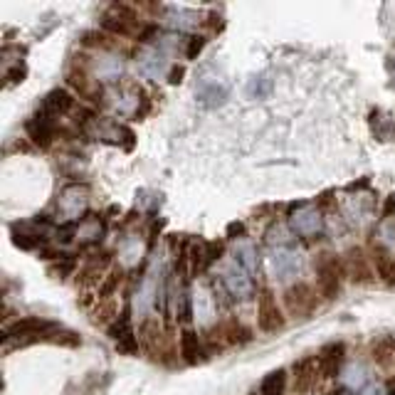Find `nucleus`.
<instances>
[{
    "instance_id": "1",
    "label": "nucleus",
    "mask_w": 395,
    "mask_h": 395,
    "mask_svg": "<svg viewBox=\"0 0 395 395\" xmlns=\"http://www.w3.org/2000/svg\"><path fill=\"white\" fill-rule=\"evenodd\" d=\"M316 267V292L321 299H336L341 294V282L346 277V267L339 259V254L321 252L314 262Z\"/></svg>"
},
{
    "instance_id": "2",
    "label": "nucleus",
    "mask_w": 395,
    "mask_h": 395,
    "mask_svg": "<svg viewBox=\"0 0 395 395\" xmlns=\"http://www.w3.org/2000/svg\"><path fill=\"white\" fill-rule=\"evenodd\" d=\"M52 334H57L55 321L40 319V316H22L15 324H8L6 329H3V341H6V346L11 344V341H15L18 346H27V344H32V341H42Z\"/></svg>"
},
{
    "instance_id": "3",
    "label": "nucleus",
    "mask_w": 395,
    "mask_h": 395,
    "mask_svg": "<svg viewBox=\"0 0 395 395\" xmlns=\"http://www.w3.org/2000/svg\"><path fill=\"white\" fill-rule=\"evenodd\" d=\"M319 304V292L311 284L297 282L284 292V306H287L289 316L294 319H306Z\"/></svg>"
},
{
    "instance_id": "4",
    "label": "nucleus",
    "mask_w": 395,
    "mask_h": 395,
    "mask_svg": "<svg viewBox=\"0 0 395 395\" xmlns=\"http://www.w3.org/2000/svg\"><path fill=\"white\" fill-rule=\"evenodd\" d=\"M287 319H284L282 309L277 304V297H274L272 289L264 287L257 297V326L264 334H277V331L284 329Z\"/></svg>"
},
{
    "instance_id": "5",
    "label": "nucleus",
    "mask_w": 395,
    "mask_h": 395,
    "mask_svg": "<svg viewBox=\"0 0 395 395\" xmlns=\"http://www.w3.org/2000/svg\"><path fill=\"white\" fill-rule=\"evenodd\" d=\"M346 277L358 287H368L375 282V269L370 264V257H365V252L361 247H351L344 257Z\"/></svg>"
},
{
    "instance_id": "6",
    "label": "nucleus",
    "mask_w": 395,
    "mask_h": 395,
    "mask_svg": "<svg viewBox=\"0 0 395 395\" xmlns=\"http://www.w3.org/2000/svg\"><path fill=\"white\" fill-rule=\"evenodd\" d=\"M138 334H141L143 349H146L156 361H166V356H173L171 341H168V336L161 331V326H158L156 319L143 321L141 329H138Z\"/></svg>"
},
{
    "instance_id": "7",
    "label": "nucleus",
    "mask_w": 395,
    "mask_h": 395,
    "mask_svg": "<svg viewBox=\"0 0 395 395\" xmlns=\"http://www.w3.org/2000/svg\"><path fill=\"white\" fill-rule=\"evenodd\" d=\"M220 282H223V289L233 297V299L245 302L247 297H252V279H250V274L245 272L238 262L223 267V272H220Z\"/></svg>"
},
{
    "instance_id": "8",
    "label": "nucleus",
    "mask_w": 395,
    "mask_h": 395,
    "mask_svg": "<svg viewBox=\"0 0 395 395\" xmlns=\"http://www.w3.org/2000/svg\"><path fill=\"white\" fill-rule=\"evenodd\" d=\"M136 13L127 6H112V11L102 18V27L112 35H122V37H131L138 35L136 30Z\"/></svg>"
},
{
    "instance_id": "9",
    "label": "nucleus",
    "mask_w": 395,
    "mask_h": 395,
    "mask_svg": "<svg viewBox=\"0 0 395 395\" xmlns=\"http://www.w3.org/2000/svg\"><path fill=\"white\" fill-rule=\"evenodd\" d=\"M109 336L117 341V349L122 351V354L134 356L138 351L136 331H134V326H131V316H129V309H124L122 316H119V319L114 321L112 326H109Z\"/></svg>"
},
{
    "instance_id": "10",
    "label": "nucleus",
    "mask_w": 395,
    "mask_h": 395,
    "mask_svg": "<svg viewBox=\"0 0 395 395\" xmlns=\"http://www.w3.org/2000/svg\"><path fill=\"white\" fill-rule=\"evenodd\" d=\"M316 378H319V361L316 356L309 358H302L294 363V393L297 395H306L314 388Z\"/></svg>"
},
{
    "instance_id": "11",
    "label": "nucleus",
    "mask_w": 395,
    "mask_h": 395,
    "mask_svg": "<svg viewBox=\"0 0 395 395\" xmlns=\"http://www.w3.org/2000/svg\"><path fill=\"white\" fill-rule=\"evenodd\" d=\"M289 225L297 235L302 238H311L321 230V215L316 208H309V205H299L297 213L289 218Z\"/></svg>"
},
{
    "instance_id": "12",
    "label": "nucleus",
    "mask_w": 395,
    "mask_h": 395,
    "mask_svg": "<svg viewBox=\"0 0 395 395\" xmlns=\"http://www.w3.org/2000/svg\"><path fill=\"white\" fill-rule=\"evenodd\" d=\"M25 131L27 136L32 138V143H37L40 148H47L55 138V122H52L50 114L45 112H37L30 122L25 124Z\"/></svg>"
},
{
    "instance_id": "13",
    "label": "nucleus",
    "mask_w": 395,
    "mask_h": 395,
    "mask_svg": "<svg viewBox=\"0 0 395 395\" xmlns=\"http://www.w3.org/2000/svg\"><path fill=\"white\" fill-rule=\"evenodd\" d=\"M272 267H274V274H277L279 279L297 277L299 269H302L299 252H294V250H289V247H277L274 250V257H272Z\"/></svg>"
},
{
    "instance_id": "14",
    "label": "nucleus",
    "mask_w": 395,
    "mask_h": 395,
    "mask_svg": "<svg viewBox=\"0 0 395 395\" xmlns=\"http://www.w3.org/2000/svg\"><path fill=\"white\" fill-rule=\"evenodd\" d=\"M210 336H213V339L225 341V344H230V346H240V344H245V341L252 339V336H250V329H247V326L240 324L238 319L220 321V324L215 326L213 331H210Z\"/></svg>"
},
{
    "instance_id": "15",
    "label": "nucleus",
    "mask_w": 395,
    "mask_h": 395,
    "mask_svg": "<svg viewBox=\"0 0 395 395\" xmlns=\"http://www.w3.org/2000/svg\"><path fill=\"white\" fill-rule=\"evenodd\" d=\"M344 344H329L319 351L316 361H319V375L321 378H336L341 368V361H344Z\"/></svg>"
},
{
    "instance_id": "16",
    "label": "nucleus",
    "mask_w": 395,
    "mask_h": 395,
    "mask_svg": "<svg viewBox=\"0 0 395 395\" xmlns=\"http://www.w3.org/2000/svg\"><path fill=\"white\" fill-rule=\"evenodd\" d=\"M228 94H230L228 84L220 79H203L200 82V89H198V99L205 107H223Z\"/></svg>"
},
{
    "instance_id": "17",
    "label": "nucleus",
    "mask_w": 395,
    "mask_h": 395,
    "mask_svg": "<svg viewBox=\"0 0 395 395\" xmlns=\"http://www.w3.org/2000/svg\"><path fill=\"white\" fill-rule=\"evenodd\" d=\"M86 208V190L79 186H70L60 195V210L67 218H77Z\"/></svg>"
},
{
    "instance_id": "18",
    "label": "nucleus",
    "mask_w": 395,
    "mask_h": 395,
    "mask_svg": "<svg viewBox=\"0 0 395 395\" xmlns=\"http://www.w3.org/2000/svg\"><path fill=\"white\" fill-rule=\"evenodd\" d=\"M370 358H373L375 365H383L388 368L395 361V336H375L370 341Z\"/></svg>"
},
{
    "instance_id": "19",
    "label": "nucleus",
    "mask_w": 395,
    "mask_h": 395,
    "mask_svg": "<svg viewBox=\"0 0 395 395\" xmlns=\"http://www.w3.org/2000/svg\"><path fill=\"white\" fill-rule=\"evenodd\" d=\"M72 104H75V96H72L70 91H67V89H52L50 94L42 99V109H40V112L50 114V117L55 119V117H60V114L70 112Z\"/></svg>"
},
{
    "instance_id": "20",
    "label": "nucleus",
    "mask_w": 395,
    "mask_h": 395,
    "mask_svg": "<svg viewBox=\"0 0 395 395\" xmlns=\"http://www.w3.org/2000/svg\"><path fill=\"white\" fill-rule=\"evenodd\" d=\"M235 262L245 269L247 274H259V257H257V247H254L250 240H240L233 250Z\"/></svg>"
},
{
    "instance_id": "21",
    "label": "nucleus",
    "mask_w": 395,
    "mask_h": 395,
    "mask_svg": "<svg viewBox=\"0 0 395 395\" xmlns=\"http://www.w3.org/2000/svg\"><path fill=\"white\" fill-rule=\"evenodd\" d=\"M193 306H195V319L200 324H210L215 316V309H218V302L210 297V292L205 287H198L195 297H193Z\"/></svg>"
},
{
    "instance_id": "22",
    "label": "nucleus",
    "mask_w": 395,
    "mask_h": 395,
    "mask_svg": "<svg viewBox=\"0 0 395 395\" xmlns=\"http://www.w3.org/2000/svg\"><path fill=\"white\" fill-rule=\"evenodd\" d=\"M181 356L186 363H198V361H203V344H200V339H198L195 331L186 329L181 334Z\"/></svg>"
},
{
    "instance_id": "23",
    "label": "nucleus",
    "mask_w": 395,
    "mask_h": 395,
    "mask_svg": "<svg viewBox=\"0 0 395 395\" xmlns=\"http://www.w3.org/2000/svg\"><path fill=\"white\" fill-rule=\"evenodd\" d=\"M107 264H109V257L107 254H96V257H89L84 262V267L79 269V274H77V279H79L82 284H94V282H99V279H104L102 274H104V269H107Z\"/></svg>"
},
{
    "instance_id": "24",
    "label": "nucleus",
    "mask_w": 395,
    "mask_h": 395,
    "mask_svg": "<svg viewBox=\"0 0 395 395\" xmlns=\"http://www.w3.org/2000/svg\"><path fill=\"white\" fill-rule=\"evenodd\" d=\"M67 84L75 86V89L79 91V96H84V99H91V96L99 91V86L91 84V79L86 77V72L77 70V67H72V70L67 72Z\"/></svg>"
},
{
    "instance_id": "25",
    "label": "nucleus",
    "mask_w": 395,
    "mask_h": 395,
    "mask_svg": "<svg viewBox=\"0 0 395 395\" xmlns=\"http://www.w3.org/2000/svg\"><path fill=\"white\" fill-rule=\"evenodd\" d=\"M287 388V373L284 370H272L264 375L262 385H259V395H284Z\"/></svg>"
},
{
    "instance_id": "26",
    "label": "nucleus",
    "mask_w": 395,
    "mask_h": 395,
    "mask_svg": "<svg viewBox=\"0 0 395 395\" xmlns=\"http://www.w3.org/2000/svg\"><path fill=\"white\" fill-rule=\"evenodd\" d=\"M365 380H368V373H365V368L361 363H351L349 368H346L344 385L349 390H361L365 385Z\"/></svg>"
},
{
    "instance_id": "27",
    "label": "nucleus",
    "mask_w": 395,
    "mask_h": 395,
    "mask_svg": "<svg viewBox=\"0 0 395 395\" xmlns=\"http://www.w3.org/2000/svg\"><path fill=\"white\" fill-rule=\"evenodd\" d=\"M163 57L153 55V52H148V55H143L141 60H138V70H141V75L151 77V79H158V75L163 72Z\"/></svg>"
},
{
    "instance_id": "28",
    "label": "nucleus",
    "mask_w": 395,
    "mask_h": 395,
    "mask_svg": "<svg viewBox=\"0 0 395 395\" xmlns=\"http://www.w3.org/2000/svg\"><path fill=\"white\" fill-rule=\"evenodd\" d=\"M168 22H171L173 27H181V30H186V27H193L198 22V15L190 11H183V8H173V11H168Z\"/></svg>"
},
{
    "instance_id": "29",
    "label": "nucleus",
    "mask_w": 395,
    "mask_h": 395,
    "mask_svg": "<svg viewBox=\"0 0 395 395\" xmlns=\"http://www.w3.org/2000/svg\"><path fill=\"white\" fill-rule=\"evenodd\" d=\"M122 279H124V269H114V272H109L107 277H104V284L99 287V299H109V297L119 289Z\"/></svg>"
},
{
    "instance_id": "30",
    "label": "nucleus",
    "mask_w": 395,
    "mask_h": 395,
    "mask_svg": "<svg viewBox=\"0 0 395 395\" xmlns=\"http://www.w3.org/2000/svg\"><path fill=\"white\" fill-rule=\"evenodd\" d=\"M96 75L102 77V79H117V77L122 75V62L109 57V60H104L102 65H96Z\"/></svg>"
},
{
    "instance_id": "31",
    "label": "nucleus",
    "mask_w": 395,
    "mask_h": 395,
    "mask_svg": "<svg viewBox=\"0 0 395 395\" xmlns=\"http://www.w3.org/2000/svg\"><path fill=\"white\" fill-rule=\"evenodd\" d=\"M269 89H272V79H267V77H254L247 86V94L257 96V99H264V96L269 94Z\"/></svg>"
},
{
    "instance_id": "32",
    "label": "nucleus",
    "mask_w": 395,
    "mask_h": 395,
    "mask_svg": "<svg viewBox=\"0 0 395 395\" xmlns=\"http://www.w3.org/2000/svg\"><path fill=\"white\" fill-rule=\"evenodd\" d=\"M378 238L375 242H380L385 247V245H390L395 240V218H383V223L378 225Z\"/></svg>"
},
{
    "instance_id": "33",
    "label": "nucleus",
    "mask_w": 395,
    "mask_h": 395,
    "mask_svg": "<svg viewBox=\"0 0 395 395\" xmlns=\"http://www.w3.org/2000/svg\"><path fill=\"white\" fill-rule=\"evenodd\" d=\"M267 242L269 245H279V247H287V242H289L287 228H282V225H274V228H269L267 230Z\"/></svg>"
},
{
    "instance_id": "34",
    "label": "nucleus",
    "mask_w": 395,
    "mask_h": 395,
    "mask_svg": "<svg viewBox=\"0 0 395 395\" xmlns=\"http://www.w3.org/2000/svg\"><path fill=\"white\" fill-rule=\"evenodd\" d=\"M82 42L89 47H109L107 35H99V32H84V35H82Z\"/></svg>"
},
{
    "instance_id": "35",
    "label": "nucleus",
    "mask_w": 395,
    "mask_h": 395,
    "mask_svg": "<svg viewBox=\"0 0 395 395\" xmlns=\"http://www.w3.org/2000/svg\"><path fill=\"white\" fill-rule=\"evenodd\" d=\"M156 37H158V25H141L138 27V35H136L138 42H153Z\"/></svg>"
},
{
    "instance_id": "36",
    "label": "nucleus",
    "mask_w": 395,
    "mask_h": 395,
    "mask_svg": "<svg viewBox=\"0 0 395 395\" xmlns=\"http://www.w3.org/2000/svg\"><path fill=\"white\" fill-rule=\"evenodd\" d=\"M203 47H205V37H193L190 40V45H188V60H195L200 52H203Z\"/></svg>"
},
{
    "instance_id": "37",
    "label": "nucleus",
    "mask_w": 395,
    "mask_h": 395,
    "mask_svg": "<svg viewBox=\"0 0 395 395\" xmlns=\"http://www.w3.org/2000/svg\"><path fill=\"white\" fill-rule=\"evenodd\" d=\"M75 230H77V225L70 220V223H65L62 228H57V238H60L62 242H70V240L75 238Z\"/></svg>"
},
{
    "instance_id": "38",
    "label": "nucleus",
    "mask_w": 395,
    "mask_h": 395,
    "mask_svg": "<svg viewBox=\"0 0 395 395\" xmlns=\"http://www.w3.org/2000/svg\"><path fill=\"white\" fill-rule=\"evenodd\" d=\"M183 75H186V72H183V67H173V70H171V79H168V82H171V84H181Z\"/></svg>"
},
{
    "instance_id": "39",
    "label": "nucleus",
    "mask_w": 395,
    "mask_h": 395,
    "mask_svg": "<svg viewBox=\"0 0 395 395\" xmlns=\"http://www.w3.org/2000/svg\"><path fill=\"white\" fill-rule=\"evenodd\" d=\"M238 233V235H245V225L242 223H233L228 228V238H233V235Z\"/></svg>"
},
{
    "instance_id": "40",
    "label": "nucleus",
    "mask_w": 395,
    "mask_h": 395,
    "mask_svg": "<svg viewBox=\"0 0 395 395\" xmlns=\"http://www.w3.org/2000/svg\"><path fill=\"white\" fill-rule=\"evenodd\" d=\"M339 395H349V393H339Z\"/></svg>"
}]
</instances>
